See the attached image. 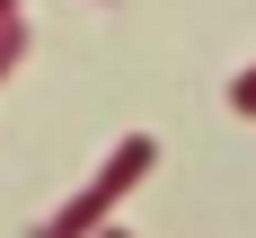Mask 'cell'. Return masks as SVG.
<instances>
[{
    "instance_id": "obj_1",
    "label": "cell",
    "mask_w": 256,
    "mask_h": 238,
    "mask_svg": "<svg viewBox=\"0 0 256 238\" xmlns=\"http://www.w3.org/2000/svg\"><path fill=\"white\" fill-rule=\"evenodd\" d=\"M150 168H159V141H150V132H124V141L106 150V168H98L88 185H80V194H71L62 212H53L44 230H53V238H80V230H98V221H106L115 203H124V194H132L142 177H150Z\"/></svg>"
},
{
    "instance_id": "obj_4",
    "label": "cell",
    "mask_w": 256,
    "mask_h": 238,
    "mask_svg": "<svg viewBox=\"0 0 256 238\" xmlns=\"http://www.w3.org/2000/svg\"><path fill=\"white\" fill-rule=\"evenodd\" d=\"M9 9H18V0H0V18H9Z\"/></svg>"
},
{
    "instance_id": "obj_2",
    "label": "cell",
    "mask_w": 256,
    "mask_h": 238,
    "mask_svg": "<svg viewBox=\"0 0 256 238\" xmlns=\"http://www.w3.org/2000/svg\"><path fill=\"white\" fill-rule=\"evenodd\" d=\"M26 44H36V26H26V9H9V18H0V79L26 62Z\"/></svg>"
},
{
    "instance_id": "obj_3",
    "label": "cell",
    "mask_w": 256,
    "mask_h": 238,
    "mask_svg": "<svg viewBox=\"0 0 256 238\" xmlns=\"http://www.w3.org/2000/svg\"><path fill=\"white\" fill-rule=\"evenodd\" d=\"M230 115H248V124H256V71H238V79H230Z\"/></svg>"
}]
</instances>
